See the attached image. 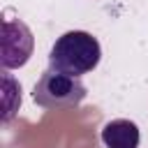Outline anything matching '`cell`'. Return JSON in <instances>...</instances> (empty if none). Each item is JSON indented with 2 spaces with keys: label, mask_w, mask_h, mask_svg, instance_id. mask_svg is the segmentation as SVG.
Here are the masks:
<instances>
[{
  "label": "cell",
  "mask_w": 148,
  "mask_h": 148,
  "mask_svg": "<svg viewBox=\"0 0 148 148\" xmlns=\"http://www.w3.org/2000/svg\"><path fill=\"white\" fill-rule=\"evenodd\" d=\"M99 136L106 148H139V143H141L139 125L130 118H113V120L104 123Z\"/></svg>",
  "instance_id": "4"
},
{
  "label": "cell",
  "mask_w": 148,
  "mask_h": 148,
  "mask_svg": "<svg viewBox=\"0 0 148 148\" xmlns=\"http://www.w3.org/2000/svg\"><path fill=\"white\" fill-rule=\"evenodd\" d=\"M35 49L32 30L21 18H2V37H0V65L2 69L23 67Z\"/></svg>",
  "instance_id": "3"
},
{
  "label": "cell",
  "mask_w": 148,
  "mask_h": 148,
  "mask_svg": "<svg viewBox=\"0 0 148 148\" xmlns=\"http://www.w3.org/2000/svg\"><path fill=\"white\" fill-rule=\"evenodd\" d=\"M86 95H88V88L79 76L62 74L56 69H44L32 88L35 104L46 111L74 109L86 99Z\"/></svg>",
  "instance_id": "2"
},
{
  "label": "cell",
  "mask_w": 148,
  "mask_h": 148,
  "mask_svg": "<svg viewBox=\"0 0 148 148\" xmlns=\"http://www.w3.org/2000/svg\"><path fill=\"white\" fill-rule=\"evenodd\" d=\"M21 106V83L2 69V123H9Z\"/></svg>",
  "instance_id": "5"
},
{
  "label": "cell",
  "mask_w": 148,
  "mask_h": 148,
  "mask_svg": "<svg viewBox=\"0 0 148 148\" xmlns=\"http://www.w3.org/2000/svg\"><path fill=\"white\" fill-rule=\"evenodd\" d=\"M102 60V46L97 37H92L86 30H67L62 32L51 51H49V69L72 74V76H83L92 72Z\"/></svg>",
  "instance_id": "1"
}]
</instances>
